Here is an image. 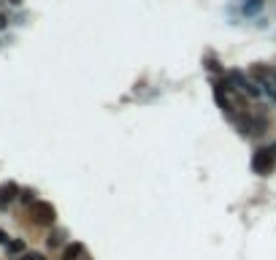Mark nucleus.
Segmentation results:
<instances>
[{
    "mask_svg": "<svg viewBox=\"0 0 276 260\" xmlns=\"http://www.w3.org/2000/svg\"><path fill=\"white\" fill-rule=\"evenodd\" d=\"M41 260H43V258H41Z\"/></svg>",
    "mask_w": 276,
    "mask_h": 260,
    "instance_id": "11",
    "label": "nucleus"
},
{
    "mask_svg": "<svg viewBox=\"0 0 276 260\" xmlns=\"http://www.w3.org/2000/svg\"><path fill=\"white\" fill-rule=\"evenodd\" d=\"M0 27H5V16H0Z\"/></svg>",
    "mask_w": 276,
    "mask_h": 260,
    "instance_id": "9",
    "label": "nucleus"
},
{
    "mask_svg": "<svg viewBox=\"0 0 276 260\" xmlns=\"http://www.w3.org/2000/svg\"><path fill=\"white\" fill-rule=\"evenodd\" d=\"M238 125H241V130L244 133H249V135H260V133H265V119H257V117H252V114H241L238 117Z\"/></svg>",
    "mask_w": 276,
    "mask_h": 260,
    "instance_id": "3",
    "label": "nucleus"
},
{
    "mask_svg": "<svg viewBox=\"0 0 276 260\" xmlns=\"http://www.w3.org/2000/svg\"><path fill=\"white\" fill-rule=\"evenodd\" d=\"M16 193H19V187H16L14 182H5L3 187H0V206H8L11 200L16 198Z\"/></svg>",
    "mask_w": 276,
    "mask_h": 260,
    "instance_id": "4",
    "label": "nucleus"
},
{
    "mask_svg": "<svg viewBox=\"0 0 276 260\" xmlns=\"http://www.w3.org/2000/svg\"><path fill=\"white\" fill-rule=\"evenodd\" d=\"M81 255H84V244H79V241L68 244V247L62 249V260H79Z\"/></svg>",
    "mask_w": 276,
    "mask_h": 260,
    "instance_id": "5",
    "label": "nucleus"
},
{
    "mask_svg": "<svg viewBox=\"0 0 276 260\" xmlns=\"http://www.w3.org/2000/svg\"><path fill=\"white\" fill-rule=\"evenodd\" d=\"M30 217L35 225H52L54 220H57V211H54L52 203H46V200H35V203L30 206Z\"/></svg>",
    "mask_w": 276,
    "mask_h": 260,
    "instance_id": "2",
    "label": "nucleus"
},
{
    "mask_svg": "<svg viewBox=\"0 0 276 260\" xmlns=\"http://www.w3.org/2000/svg\"><path fill=\"white\" fill-rule=\"evenodd\" d=\"M11 3H22V0H11Z\"/></svg>",
    "mask_w": 276,
    "mask_h": 260,
    "instance_id": "10",
    "label": "nucleus"
},
{
    "mask_svg": "<svg viewBox=\"0 0 276 260\" xmlns=\"http://www.w3.org/2000/svg\"><path fill=\"white\" fill-rule=\"evenodd\" d=\"M22 249H25V241H8V252H11V255L22 252Z\"/></svg>",
    "mask_w": 276,
    "mask_h": 260,
    "instance_id": "6",
    "label": "nucleus"
},
{
    "mask_svg": "<svg viewBox=\"0 0 276 260\" xmlns=\"http://www.w3.org/2000/svg\"><path fill=\"white\" fill-rule=\"evenodd\" d=\"M274 162H276V149L274 146H263V149H257L254 157H252V168H254V173H260V176H265V173L274 171Z\"/></svg>",
    "mask_w": 276,
    "mask_h": 260,
    "instance_id": "1",
    "label": "nucleus"
},
{
    "mask_svg": "<svg viewBox=\"0 0 276 260\" xmlns=\"http://www.w3.org/2000/svg\"><path fill=\"white\" fill-rule=\"evenodd\" d=\"M0 244H8V236H5V230H0Z\"/></svg>",
    "mask_w": 276,
    "mask_h": 260,
    "instance_id": "8",
    "label": "nucleus"
},
{
    "mask_svg": "<svg viewBox=\"0 0 276 260\" xmlns=\"http://www.w3.org/2000/svg\"><path fill=\"white\" fill-rule=\"evenodd\" d=\"M60 233H52V236H49V247H60Z\"/></svg>",
    "mask_w": 276,
    "mask_h": 260,
    "instance_id": "7",
    "label": "nucleus"
}]
</instances>
